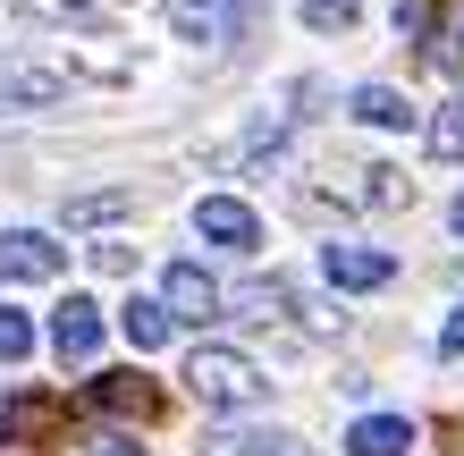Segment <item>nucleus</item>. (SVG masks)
<instances>
[{
	"mask_svg": "<svg viewBox=\"0 0 464 456\" xmlns=\"http://www.w3.org/2000/svg\"><path fill=\"white\" fill-rule=\"evenodd\" d=\"M186 389H195L203 406H220V414H245V406H262V397H270L262 364L237 355V346H195V355H186Z\"/></svg>",
	"mask_w": 464,
	"mask_h": 456,
	"instance_id": "obj_1",
	"label": "nucleus"
},
{
	"mask_svg": "<svg viewBox=\"0 0 464 456\" xmlns=\"http://www.w3.org/2000/svg\"><path fill=\"white\" fill-rule=\"evenodd\" d=\"M220 279H211L203 271V262H169V271H160V313H169V321H195V330H203V321H220Z\"/></svg>",
	"mask_w": 464,
	"mask_h": 456,
	"instance_id": "obj_2",
	"label": "nucleus"
},
{
	"mask_svg": "<svg viewBox=\"0 0 464 456\" xmlns=\"http://www.w3.org/2000/svg\"><path fill=\"white\" fill-rule=\"evenodd\" d=\"M51 355L76 364V372L102 355V305L93 296H60V305H51Z\"/></svg>",
	"mask_w": 464,
	"mask_h": 456,
	"instance_id": "obj_3",
	"label": "nucleus"
},
{
	"mask_svg": "<svg viewBox=\"0 0 464 456\" xmlns=\"http://www.w3.org/2000/svg\"><path fill=\"white\" fill-rule=\"evenodd\" d=\"M195 237H211V246H228V254H254L262 246V211L237 203V195H203L195 203Z\"/></svg>",
	"mask_w": 464,
	"mask_h": 456,
	"instance_id": "obj_4",
	"label": "nucleus"
},
{
	"mask_svg": "<svg viewBox=\"0 0 464 456\" xmlns=\"http://www.w3.org/2000/svg\"><path fill=\"white\" fill-rule=\"evenodd\" d=\"M68 271V246L43 228H0V279H60Z\"/></svg>",
	"mask_w": 464,
	"mask_h": 456,
	"instance_id": "obj_5",
	"label": "nucleus"
},
{
	"mask_svg": "<svg viewBox=\"0 0 464 456\" xmlns=\"http://www.w3.org/2000/svg\"><path fill=\"white\" fill-rule=\"evenodd\" d=\"M321 279L330 287H389L397 279V254H380V246H321Z\"/></svg>",
	"mask_w": 464,
	"mask_h": 456,
	"instance_id": "obj_6",
	"label": "nucleus"
},
{
	"mask_svg": "<svg viewBox=\"0 0 464 456\" xmlns=\"http://www.w3.org/2000/svg\"><path fill=\"white\" fill-rule=\"evenodd\" d=\"M237 9H245V0H160V17H169L178 43H228Z\"/></svg>",
	"mask_w": 464,
	"mask_h": 456,
	"instance_id": "obj_7",
	"label": "nucleus"
},
{
	"mask_svg": "<svg viewBox=\"0 0 464 456\" xmlns=\"http://www.w3.org/2000/svg\"><path fill=\"white\" fill-rule=\"evenodd\" d=\"M346 456H414V422L405 414H363L346 432Z\"/></svg>",
	"mask_w": 464,
	"mask_h": 456,
	"instance_id": "obj_8",
	"label": "nucleus"
},
{
	"mask_svg": "<svg viewBox=\"0 0 464 456\" xmlns=\"http://www.w3.org/2000/svg\"><path fill=\"white\" fill-rule=\"evenodd\" d=\"M68 68H34V60H0V102H60Z\"/></svg>",
	"mask_w": 464,
	"mask_h": 456,
	"instance_id": "obj_9",
	"label": "nucleus"
},
{
	"mask_svg": "<svg viewBox=\"0 0 464 456\" xmlns=\"http://www.w3.org/2000/svg\"><path fill=\"white\" fill-rule=\"evenodd\" d=\"M119 330H127V346H135V355H160L178 321L160 313V296H127V305H119Z\"/></svg>",
	"mask_w": 464,
	"mask_h": 456,
	"instance_id": "obj_10",
	"label": "nucleus"
},
{
	"mask_svg": "<svg viewBox=\"0 0 464 456\" xmlns=\"http://www.w3.org/2000/svg\"><path fill=\"white\" fill-rule=\"evenodd\" d=\"M93 406L102 414H152V381H144V372H102V381H93Z\"/></svg>",
	"mask_w": 464,
	"mask_h": 456,
	"instance_id": "obj_11",
	"label": "nucleus"
},
{
	"mask_svg": "<svg viewBox=\"0 0 464 456\" xmlns=\"http://www.w3.org/2000/svg\"><path fill=\"white\" fill-rule=\"evenodd\" d=\"M354 119L363 127H414V102L397 85H354Z\"/></svg>",
	"mask_w": 464,
	"mask_h": 456,
	"instance_id": "obj_12",
	"label": "nucleus"
},
{
	"mask_svg": "<svg viewBox=\"0 0 464 456\" xmlns=\"http://www.w3.org/2000/svg\"><path fill=\"white\" fill-rule=\"evenodd\" d=\"M422 144H430V160H464V102H440L422 119Z\"/></svg>",
	"mask_w": 464,
	"mask_h": 456,
	"instance_id": "obj_13",
	"label": "nucleus"
},
{
	"mask_svg": "<svg viewBox=\"0 0 464 456\" xmlns=\"http://www.w3.org/2000/svg\"><path fill=\"white\" fill-rule=\"evenodd\" d=\"M211 456H313V448H295L287 432H245V440H211Z\"/></svg>",
	"mask_w": 464,
	"mask_h": 456,
	"instance_id": "obj_14",
	"label": "nucleus"
},
{
	"mask_svg": "<svg viewBox=\"0 0 464 456\" xmlns=\"http://www.w3.org/2000/svg\"><path fill=\"white\" fill-rule=\"evenodd\" d=\"M25 355H34V321L17 305H0V364H25Z\"/></svg>",
	"mask_w": 464,
	"mask_h": 456,
	"instance_id": "obj_15",
	"label": "nucleus"
},
{
	"mask_svg": "<svg viewBox=\"0 0 464 456\" xmlns=\"http://www.w3.org/2000/svg\"><path fill=\"white\" fill-rule=\"evenodd\" d=\"M430 60H440L448 76H464V9H448V17H440V43H430Z\"/></svg>",
	"mask_w": 464,
	"mask_h": 456,
	"instance_id": "obj_16",
	"label": "nucleus"
},
{
	"mask_svg": "<svg viewBox=\"0 0 464 456\" xmlns=\"http://www.w3.org/2000/svg\"><path fill=\"white\" fill-rule=\"evenodd\" d=\"M119 211H127V195H119V186H111V195H76V203H68V228H93V220H119Z\"/></svg>",
	"mask_w": 464,
	"mask_h": 456,
	"instance_id": "obj_17",
	"label": "nucleus"
},
{
	"mask_svg": "<svg viewBox=\"0 0 464 456\" xmlns=\"http://www.w3.org/2000/svg\"><path fill=\"white\" fill-rule=\"evenodd\" d=\"M354 9H363V0H304V25L338 34V25H354Z\"/></svg>",
	"mask_w": 464,
	"mask_h": 456,
	"instance_id": "obj_18",
	"label": "nucleus"
},
{
	"mask_svg": "<svg viewBox=\"0 0 464 456\" xmlns=\"http://www.w3.org/2000/svg\"><path fill=\"white\" fill-rule=\"evenodd\" d=\"M372 186H363V203H405L414 186H405V170H363Z\"/></svg>",
	"mask_w": 464,
	"mask_h": 456,
	"instance_id": "obj_19",
	"label": "nucleus"
},
{
	"mask_svg": "<svg viewBox=\"0 0 464 456\" xmlns=\"http://www.w3.org/2000/svg\"><path fill=\"white\" fill-rule=\"evenodd\" d=\"M440 355H464V305H456V313L440 321Z\"/></svg>",
	"mask_w": 464,
	"mask_h": 456,
	"instance_id": "obj_20",
	"label": "nucleus"
},
{
	"mask_svg": "<svg viewBox=\"0 0 464 456\" xmlns=\"http://www.w3.org/2000/svg\"><path fill=\"white\" fill-rule=\"evenodd\" d=\"M93 456H144V448H135V440H119V432H102V440H93Z\"/></svg>",
	"mask_w": 464,
	"mask_h": 456,
	"instance_id": "obj_21",
	"label": "nucleus"
},
{
	"mask_svg": "<svg viewBox=\"0 0 464 456\" xmlns=\"http://www.w3.org/2000/svg\"><path fill=\"white\" fill-rule=\"evenodd\" d=\"M448 228H456V237H464V195H456V203H448Z\"/></svg>",
	"mask_w": 464,
	"mask_h": 456,
	"instance_id": "obj_22",
	"label": "nucleus"
}]
</instances>
